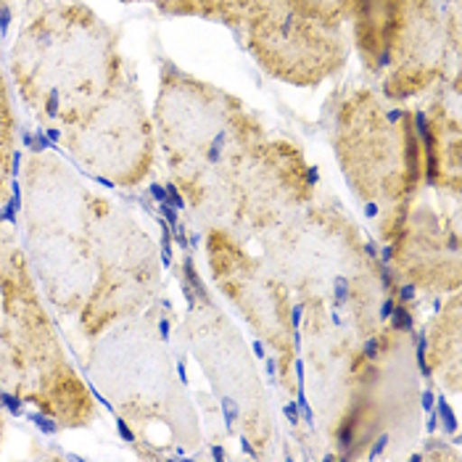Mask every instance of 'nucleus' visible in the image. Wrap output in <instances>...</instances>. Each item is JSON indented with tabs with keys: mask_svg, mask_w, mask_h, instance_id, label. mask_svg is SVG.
<instances>
[{
	"mask_svg": "<svg viewBox=\"0 0 462 462\" xmlns=\"http://www.w3.org/2000/svg\"><path fill=\"white\" fill-rule=\"evenodd\" d=\"M256 246L299 307H320L359 338L415 325L410 291L333 196L318 190L312 201L259 236Z\"/></svg>",
	"mask_w": 462,
	"mask_h": 462,
	"instance_id": "1",
	"label": "nucleus"
},
{
	"mask_svg": "<svg viewBox=\"0 0 462 462\" xmlns=\"http://www.w3.org/2000/svg\"><path fill=\"white\" fill-rule=\"evenodd\" d=\"M410 341L412 328L359 338L320 307H299V389L304 383L310 392L322 447H330L325 457H375L396 410L392 373Z\"/></svg>",
	"mask_w": 462,
	"mask_h": 462,
	"instance_id": "2",
	"label": "nucleus"
},
{
	"mask_svg": "<svg viewBox=\"0 0 462 462\" xmlns=\"http://www.w3.org/2000/svg\"><path fill=\"white\" fill-rule=\"evenodd\" d=\"M325 125L341 175L386 246L404 207L426 188L415 108L386 101L373 82H346L328 98Z\"/></svg>",
	"mask_w": 462,
	"mask_h": 462,
	"instance_id": "3",
	"label": "nucleus"
},
{
	"mask_svg": "<svg viewBox=\"0 0 462 462\" xmlns=\"http://www.w3.org/2000/svg\"><path fill=\"white\" fill-rule=\"evenodd\" d=\"M125 67L119 32L77 0L42 5L24 22L11 51L22 101L45 130H64L82 119Z\"/></svg>",
	"mask_w": 462,
	"mask_h": 462,
	"instance_id": "4",
	"label": "nucleus"
},
{
	"mask_svg": "<svg viewBox=\"0 0 462 462\" xmlns=\"http://www.w3.org/2000/svg\"><path fill=\"white\" fill-rule=\"evenodd\" d=\"M0 349L19 402L59 428H88L98 418L96 393L67 356L16 233L0 214Z\"/></svg>",
	"mask_w": 462,
	"mask_h": 462,
	"instance_id": "5",
	"label": "nucleus"
},
{
	"mask_svg": "<svg viewBox=\"0 0 462 462\" xmlns=\"http://www.w3.org/2000/svg\"><path fill=\"white\" fill-rule=\"evenodd\" d=\"M156 8L227 27L262 69L293 88L333 79L352 56L344 0H164Z\"/></svg>",
	"mask_w": 462,
	"mask_h": 462,
	"instance_id": "6",
	"label": "nucleus"
},
{
	"mask_svg": "<svg viewBox=\"0 0 462 462\" xmlns=\"http://www.w3.org/2000/svg\"><path fill=\"white\" fill-rule=\"evenodd\" d=\"M318 190L320 178L301 145L264 133L212 164L182 201L201 230H222L251 246Z\"/></svg>",
	"mask_w": 462,
	"mask_h": 462,
	"instance_id": "7",
	"label": "nucleus"
},
{
	"mask_svg": "<svg viewBox=\"0 0 462 462\" xmlns=\"http://www.w3.org/2000/svg\"><path fill=\"white\" fill-rule=\"evenodd\" d=\"M24 254L45 304L61 320L82 312L96 267L90 251V190L51 153L24 162Z\"/></svg>",
	"mask_w": 462,
	"mask_h": 462,
	"instance_id": "8",
	"label": "nucleus"
},
{
	"mask_svg": "<svg viewBox=\"0 0 462 462\" xmlns=\"http://www.w3.org/2000/svg\"><path fill=\"white\" fill-rule=\"evenodd\" d=\"M178 281L188 304L182 330L190 355L204 370L230 433L244 441L254 457H275L281 447L278 418L246 338L212 299L193 256L180 259Z\"/></svg>",
	"mask_w": 462,
	"mask_h": 462,
	"instance_id": "9",
	"label": "nucleus"
},
{
	"mask_svg": "<svg viewBox=\"0 0 462 462\" xmlns=\"http://www.w3.org/2000/svg\"><path fill=\"white\" fill-rule=\"evenodd\" d=\"M151 122L180 196L233 148L270 133L238 96L180 69L172 59L159 64Z\"/></svg>",
	"mask_w": 462,
	"mask_h": 462,
	"instance_id": "10",
	"label": "nucleus"
},
{
	"mask_svg": "<svg viewBox=\"0 0 462 462\" xmlns=\"http://www.w3.org/2000/svg\"><path fill=\"white\" fill-rule=\"evenodd\" d=\"M90 251L96 278L77 328L96 344L108 328L148 312L162 291V259L153 238L125 207L90 193Z\"/></svg>",
	"mask_w": 462,
	"mask_h": 462,
	"instance_id": "11",
	"label": "nucleus"
},
{
	"mask_svg": "<svg viewBox=\"0 0 462 462\" xmlns=\"http://www.w3.org/2000/svg\"><path fill=\"white\" fill-rule=\"evenodd\" d=\"M204 256L217 293L270 352L278 386L288 396L299 393V304L291 288L267 267L249 244L222 233L204 230Z\"/></svg>",
	"mask_w": 462,
	"mask_h": 462,
	"instance_id": "12",
	"label": "nucleus"
},
{
	"mask_svg": "<svg viewBox=\"0 0 462 462\" xmlns=\"http://www.w3.org/2000/svg\"><path fill=\"white\" fill-rule=\"evenodd\" d=\"M74 162L111 188H138L156 167V135L143 93L125 67L82 119L61 130Z\"/></svg>",
	"mask_w": 462,
	"mask_h": 462,
	"instance_id": "13",
	"label": "nucleus"
},
{
	"mask_svg": "<svg viewBox=\"0 0 462 462\" xmlns=\"http://www.w3.org/2000/svg\"><path fill=\"white\" fill-rule=\"evenodd\" d=\"M383 259L396 281L426 299H444L462 285L460 196L423 188L399 217Z\"/></svg>",
	"mask_w": 462,
	"mask_h": 462,
	"instance_id": "14",
	"label": "nucleus"
},
{
	"mask_svg": "<svg viewBox=\"0 0 462 462\" xmlns=\"http://www.w3.org/2000/svg\"><path fill=\"white\" fill-rule=\"evenodd\" d=\"M426 108H415L426 159V188L462 196L460 85L439 82Z\"/></svg>",
	"mask_w": 462,
	"mask_h": 462,
	"instance_id": "15",
	"label": "nucleus"
},
{
	"mask_svg": "<svg viewBox=\"0 0 462 462\" xmlns=\"http://www.w3.org/2000/svg\"><path fill=\"white\" fill-rule=\"evenodd\" d=\"M407 11L410 0H344L352 51L373 85L389 69Z\"/></svg>",
	"mask_w": 462,
	"mask_h": 462,
	"instance_id": "16",
	"label": "nucleus"
},
{
	"mask_svg": "<svg viewBox=\"0 0 462 462\" xmlns=\"http://www.w3.org/2000/svg\"><path fill=\"white\" fill-rule=\"evenodd\" d=\"M426 375L444 393L457 396L462 389V296L460 291L441 299V307L423 328Z\"/></svg>",
	"mask_w": 462,
	"mask_h": 462,
	"instance_id": "17",
	"label": "nucleus"
},
{
	"mask_svg": "<svg viewBox=\"0 0 462 462\" xmlns=\"http://www.w3.org/2000/svg\"><path fill=\"white\" fill-rule=\"evenodd\" d=\"M14 145H16V119H14V108H11V98H8L5 77L0 71V212L8 199V180L16 172L14 170V156H16Z\"/></svg>",
	"mask_w": 462,
	"mask_h": 462,
	"instance_id": "18",
	"label": "nucleus"
},
{
	"mask_svg": "<svg viewBox=\"0 0 462 462\" xmlns=\"http://www.w3.org/2000/svg\"><path fill=\"white\" fill-rule=\"evenodd\" d=\"M3 389H0V447H3V433H5V412H3Z\"/></svg>",
	"mask_w": 462,
	"mask_h": 462,
	"instance_id": "19",
	"label": "nucleus"
},
{
	"mask_svg": "<svg viewBox=\"0 0 462 462\" xmlns=\"http://www.w3.org/2000/svg\"><path fill=\"white\" fill-rule=\"evenodd\" d=\"M143 3V0H141ZM145 3H153V5H159V3H164V0H145Z\"/></svg>",
	"mask_w": 462,
	"mask_h": 462,
	"instance_id": "20",
	"label": "nucleus"
},
{
	"mask_svg": "<svg viewBox=\"0 0 462 462\" xmlns=\"http://www.w3.org/2000/svg\"><path fill=\"white\" fill-rule=\"evenodd\" d=\"M122 3H141V0H122Z\"/></svg>",
	"mask_w": 462,
	"mask_h": 462,
	"instance_id": "21",
	"label": "nucleus"
}]
</instances>
